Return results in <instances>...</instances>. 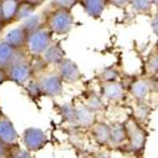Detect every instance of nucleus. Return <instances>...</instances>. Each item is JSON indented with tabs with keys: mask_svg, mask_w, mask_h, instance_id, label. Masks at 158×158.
I'll list each match as a JSON object with an SVG mask.
<instances>
[{
	"mask_svg": "<svg viewBox=\"0 0 158 158\" xmlns=\"http://www.w3.org/2000/svg\"><path fill=\"white\" fill-rule=\"evenodd\" d=\"M75 18L72 15L71 10H66V9H56L51 13L47 18V25L48 31L52 34H66L71 31L73 27Z\"/></svg>",
	"mask_w": 158,
	"mask_h": 158,
	"instance_id": "obj_1",
	"label": "nucleus"
},
{
	"mask_svg": "<svg viewBox=\"0 0 158 158\" xmlns=\"http://www.w3.org/2000/svg\"><path fill=\"white\" fill-rule=\"evenodd\" d=\"M52 43V33L48 31L46 25H42L39 29L28 34L25 48L34 57H39L44 53V51Z\"/></svg>",
	"mask_w": 158,
	"mask_h": 158,
	"instance_id": "obj_2",
	"label": "nucleus"
},
{
	"mask_svg": "<svg viewBox=\"0 0 158 158\" xmlns=\"http://www.w3.org/2000/svg\"><path fill=\"white\" fill-rule=\"evenodd\" d=\"M123 124H124L125 130H127L129 149L134 153L142 152L144 146H146L147 137H148V133L146 131V129L139 127L133 118H129V119Z\"/></svg>",
	"mask_w": 158,
	"mask_h": 158,
	"instance_id": "obj_3",
	"label": "nucleus"
},
{
	"mask_svg": "<svg viewBox=\"0 0 158 158\" xmlns=\"http://www.w3.org/2000/svg\"><path fill=\"white\" fill-rule=\"evenodd\" d=\"M35 81L37 89L39 91V95L48 96V98H56L58 96L62 90V81L57 73H47V75H41Z\"/></svg>",
	"mask_w": 158,
	"mask_h": 158,
	"instance_id": "obj_4",
	"label": "nucleus"
},
{
	"mask_svg": "<svg viewBox=\"0 0 158 158\" xmlns=\"http://www.w3.org/2000/svg\"><path fill=\"white\" fill-rule=\"evenodd\" d=\"M23 144L29 153L41 151L48 143V137L42 129L29 127L23 131Z\"/></svg>",
	"mask_w": 158,
	"mask_h": 158,
	"instance_id": "obj_5",
	"label": "nucleus"
},
{
	"mask_svg": "<svg viewBox=\"0 0 158 158\" xmlns=\"http://www.w3.org/2000/svg\"><path fill=\"white\" fill-rule=\"evenodd\" d=\"M33 71L31 67V63L28 61H22L13 63L6 70L8 80H11L18 85H25L33 77Z\"/></svg>",
	"mask_w": 158,
	"mask_h": 158,
	"instance_id": "obj_6",
	"label": "nucleus"
},
{
	"mask_svg": "<svg viewBox=\"0 0 158 158\" xmlns=\"http://www.w3.org/2000/svg\"><path fill=\"white\" fill-rule=\"evenodd\" d=\"M19 134L6 115L0 113V143L4 147H10L18 143Z\"/></svg>",
	"mask_w": 158,
	"mask_h": 158,
	"instance_id": "obj_7",
	"label": "nucleus"
},
{
	"mask_svg": "<svg viewBox=\"0 0 158 158\" xmlns=\"http://www.w3.org/2000/svg\"><path fill=\"white\" fill-rule=\"evenodd\" d=\"M58 77L62 82H67V84H75L77 81H80L81 78V72L78 70V66L76 62H73L70 58H63L58 64Z\"/></svg>",
	"mask_w": 158,
	"mask_h": 158,
	"instance_id": "obj_8",
	"label": "nucleus"
},
{
	"mask_svg": "<svg viewBox=\"0 0 158 158\" xmlns=\"http://www.w3.org/2000/svg\"><path fill=\"white\" fill-rule=\"evenodd\" d=\"M20 55L22 49H14L11 46L2 41L0 42V69L6 71L13 63L20 62L23 60Z\"/></svg>",
	"mask_w": 158,
	"mask_h": 158,
	"instance_id": "obj_9",
	"label": "nucleus"
},
{
	"mask_svg": "<svg viewBox=\"0 0 158 158\" xmlns=\"http://www.w3.org/2000/svg\"><path fill=\"white\" fill-rule=\"evenodd\" d=\"M96 123V114L90 110L86 105L75 106V125L84 129L91 128Z\"/></svg>",
	"mask_w": 158,
	"mask_h": 158,
	"instance_id": "obj_10",
	"label": "nucleus"
},
{
	"mask_svg": "<svg viewBox=\"0 0 158 158\" xmlns=\"http://www.w3.org/2000/svg\"><path fill=\"white\" fill-rule=\"evenodd\" d=\"M100 96L106 99L108 101H113V102L120 101L124 98V86L118 81L102 84Z\"/></svg>",
	"mask_w": 158,
	"mask_h": 158,
	"instance_id": "obj_11",
	"label": "nucleus"
},
{
	"mask_svg": "<svg viewBox=\"0 0 158 158\" xmlns=\"http://www.w3.org/2000/svg\"><path fill=\"white\" fill-rule=\"evenodd\" d=\"M28 34L22 27H17L10 29L4 38V42L11 46L14 49H23L25 48V43H27Z\"/></svg>",
	"mask_w": 158,
	"mask_h": 158,
	"instance_id": "obj_12",
	"label": "nucleus"
},
{
	"mask_svg": "<svg viewBox=\"0 0 158 158\" xmlns=\"http://www.w3.org/2000/svg\"><path fill=\"white\" fill-rule=\"evenodd\" d=\"M151 93V82L147 78H137L130 85V94L137 100V102L146 101Z\"/></svg>",
	"mask_w": 158,
	"mask_h": 158,
	"instance_id": "obj_13",
	"label": "nucleus"
},
{
	"mask_svg": "<svg viewBox=\"0 0 158 158\" xmlns=\"http://www.w3.org/2000/svg\"><path fill=\"white\" fill-rule=\"evenodd\" d=\"M19 3L20 2H17V0H2L0 2V20L4 24L14 20Z\"/></svg>",
	"mask_w": 158,
	"mask_h": 158,
	"instance_id": "obj_14",
	"label": "nucleus"
},
{
	"mask_svg": "<svg viewBox=\"0 0 158 158\" xmlns=\"http://www.w3.org/2000/svg\"><path fill=\"white\" fill-rule=\"evenodd\" d=\"M64 58V51L62 49L60 43H51V46L44 51L42 55V60L48 64H58Z\"/></svg>",
	"mask_w": 158,
	"mask_h": 158,
	"instance_id": "obj_15",
	"label": "nucleus"
},
{
	"mask_svg": "<svg viewBox=\"0 0 158 158\" xmlns=\"http://www.w3.org/2000/svg\"><path fill=\"white\" fill-rule=\"evenodd\" d=\"M91 129V135L94 140L100 144V146H106L109 144V137H110V125L106 123H95Z\"/></svg>",
	"mask_w": 158,
	"mask_h": 158,
	"instance_id": "obj_16",
	"label": "nucleus"
},
{
	"mask_svg": "<svg viewBox=\"0 0 158 158\" xmlns=\"http://www.w3.org/2000/svg\"><path fill=\"white\" fill-rule=\"evenodd\" d=\"M128 140L127 130L123 123H114L110 125V137H109V144L113 146H122L124 142Z\"/></svg>",
	"mask_w": 158,
	"mask_h": 158,
	"instance_id": "obj_17",
	"label": "nucleus"
},
{
	"mask_svg": "<svg viewBox=\"0 0 158 158\" xmlns=\"http://www.w3.org/2000/svg\"><path fill=\"white\" fill-rule=\"evenodd\" d=\"M41 4L42 2H20L13 22H20V20H25L27 18H29L31 15L34 14V10Z\"/></svg>",
	"mask_w": 158,
	"mask_h": 158,
	"instance_id": "obj_18",
	"label": "nucleus"
},
{
	"mask_svg": "<svg viewBox=\"0 0 158 158\" xmlns=\"http://www.w3.org/2000/svg\"><path fill=\"white\" fill-rule=\"evenodd\" d=\"M80 4L82 5L85 13L91 18H99L106 5V3L102 0H84Z\"/></svg>",
	"mask_w": 158,
	"mask_h": 158,
	"instance_id": "obj_19",
	"label": "nucleus"
},
{
	"mask_svg": "<svg viewBox=\"0 0 158 158\" xmlns=\"http://www.w3.org/2000/svg\"><path fill=\"white\" fill-rule=\"evenodd\" d=\"M149 114H151V106L146 101L137 102L135 108H134V118L133 119L135 120L137 124H139V123L142 124L144 122H147Z\"/></svg>",
	"mask_w": 158,
	"mask_h": 158,
	"instance_id": "obj_20",
	"label": "nucleus"
},
{
	"mask_svg": "<svg viewBox=\"0 0 158 158\" xmlns=\"http://www.w3.org/2000/svg\"><path fill=\"white\" fill-rule=\"evenodd\" d=\"M20 27L25 32H27V34H31L32 32L39 29L42 27V17H41V14H33V15H31L29 18H27L22 23Z\"/></svg>",
	"mask_w": 158,
	"mask_h": 158,
	"instance_id": "obj_21",
	"label": "nucleus"
},
{
	"mask_svg": "<svg viewBox=\"0 0 158 158\" xmlns=\"http://www.w3.org/2000/svg\"><path fill=\"white\" fill-rule=\"evenodd\" d=\"M119 77V71H118L115 67H106L104 69L99 75H98V78L102 82V84H106V82H114L118 80Z\"/></svg>",
	"mask_w": 158,
	"mask_h": 158,
	"instance_id": "obj_22",
	"label": "nucleus"
},
{
	"mask_svg": "<svg viewBox=\"0 0 158 158\" xmlns=\"http://www.w3.org/2000/svg\"><path fill=\"white\" fill-rule=\"evenodd\" d=\"M130 6L133 8V10H135L137 13H149L152 9V5L156 4V2H148V0H133V2H129Z\"/></svg>",
	"mask_w": 158,
	"mask_h": 158,
	"instance_id": "obj_23",
	"label": "nucleus"
},
{
	"mask_svg": "<svg viewBox=\"0 0 158 158\" xmlns=\"http://www.w3.org/2000/svg\"><path fill=\"white\" fill-rule=\"evenodd\" d=\"M86 106L93 110L94 113H96L99 109H101L102 106V99L100 95H98L96 93H91L89 96H87V100H86Z\"/></svg>",
	"mask_w": 158,
	"mask_h": 158,
	"instance_id": "obj_24",
	"label": "nucleus"
},
{
	"mask_svg": "<svg viewBox=\"0 0 158 158\" xmlns=\"http://www.w3.org/2000/svg\"><path fill=\"white\" fill-rule=\"evenodd\" d=\"M61 115L66 122H69L75 125V106L70 104H64L61 108Z\"/></svg>",
	"mask_w": 158,
	"mask_h": 158,
	"instance_id": "obj_25",
	"label": "nucleus"
},
{
	"mask_svg": "<svg viewBox=\"0 0 158 158\" xmlns=\"http://www.w3.org/2000/svg\"><path fill=\"white\" fill-rule=\"evenodd\" d=\"M6 158H32V157L27 149L20 148L18 144H14V146H10V154Z\"/></svg>",
	"mask_w": 158,
	"mask_h": 158,
	"instance_id": "obj_26",
	"label": "nucleus"
},
{
	"mask_svg": "<svg viewBox=\"0 0 158 158\" xmlns=\"http://www.w3.org/2000/svg\"><path fill=\"white\" fill-rule=\"evenodd\" d=\"M146 67L149 75H157V70H158V57H157V52H152L149 55L147 63H146Z\"/></svg>",
	"mask_w": 158,
	"mask_h": 158,
	"instance_id": "obj_27",
	"label": "nucleus"
},
{
	"mask_svg": "<svg viewBox=\"0 0 158 158\" xmlns=\"http://www.w3.org/2000/svg\"><path fill=\"white\" fill-rule=\"evenodd\" d=\"M49 4L53 10H56V9L71 10V8H73L77 4V2H75V0H55V2H51Z\"/></svg>",
	"mask_w": 158,
	"mask_h": 158,
	"instance_id": "obj_28",
	"label": "nucleus"
},
{
	"mask_svg": "<svg viewBox=\"0 0 158 158\" xmlns=\"http://www.w3.org/2000/svg\"><path fill=\"white\" fill-rule=\"evenodd\" d=\"M27 90H28V93H29L31 96H35V95L38 96V95H39V91H38V89H37L35 81H31L29 85L27 86Z\"/></svg>",
	"mask_w": 158,
	"mask_h": 158,
	"instance_id": "obj_29",
	"label": "nucleus"
},
{
	"mask_svg": "<svg viewBox=\"0 0 158 158\" xmlns=\"http://www.w3.org/2000/svg\"><path fill=\"white\" fill-rule=\"evenodd\" d=\"M151 25H152V29H153L154 35H157V34H158V17H157V14H154V17H153V20H152Z\"/></svg>",
	"mask_w": 158,
	"mask_h": 158,
	"instance_id": "obj_30",
	"label": "nucleus"
},
{
	"mask_svg": "<svg viewBox=\"0 0 158 158\" xmlns=\"http://www.w3.org/2000/svg\"><path fill=\"white\" fill-rule=\"evenodd\" d=\"M6 80H8L6 71H5V70H3V69H0V86H2Z\"/></svg>",
	"mask_w": 158,
	"mask_h": 158,
	"instance_id": "obj_31",
	"label": "nucleus"
},
{
	"mask_svg": "<svg viewBox=\"0 0 158 158\" xmlns=\"http://www.w3.org/2000/svg\"><path fill=\"white\" fill-rule=\"evenodd\" d=\"M2 157H5V147L3 146L2 143H0V158Z\"/></svg>",
	"mask_w": 158,
	"mask_h": 158,
	"instance_id": "obj_32",
	"label": "nucleus"
},
{
	"mask_svg": "<svg viewBox=\"0 0 158 158\" xmlns=\"http://www.w3.org/2000/svg\"><path fill=\"white\" fill-rule=\"evenodd\" d=\"M4 27H5V24L2 22V20H0V33H2L3 32V29H4Z\"/></svg>",
	"mask_w": 158,
	"mask_h": 158,
	"instance_id": "obj_33",
	"label": "nucleus"
},
{
	"mask_svg": "<svg viewBox=\"0 0 158 158\" xmlns=\"http://www.w3.org/2000/svg\"><path fill=\"white\" fill-rule=\"evenodd\" d=\"M2 158H6V157H2Z\"/></svg>",
	"mask_w": 158,
	"mask_h": 158,
	"instance_id": "obj_34",
	"label": "nucleus"
}]
</instances>
